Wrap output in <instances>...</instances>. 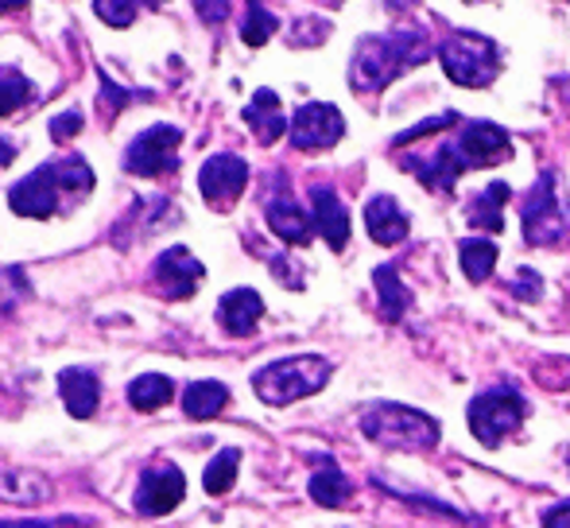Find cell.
Masks as SVG:
<instances>
[{
  "label": "cell",
  "mask_w": 570,
  "mask_h": 528,
  "mask_svg": "<svg viewBox=\"0 0 570 528\" xmlns=\"http://www.w3.org/2000/svg\"><path fill=\"white\" fill-rule=\"evenodd\" d=\"M171 397H176V385L160 373H144L129 385V405L140 408V412H156V408L171 405Z\"/></svg>",
  "instance_id": "obj_27"
},
{
  "label": "cell",
  "mask_w": 570,
  "mask_h": 528,
  "mask_svg": "<svg viewBox=\"0 0 570 528\" xmlns=\"http://www.w3.org/2000/svg\"><path fill=\"white\" fill-rule=\"evenodd\" d=\"M78 129H82V113H78V109H70V113H62V117H54V121H51V137L54 140H70Z\"/></svg>",
  "instance_id": "obj_33"
},
{
  "label": "cell",
  "mask_w": 570,
  "mask_h": 528,
  "mask_svg": "<svg viewBox=\"0 0 570 528\" xmlns=\"http://www.w3.org/2000/svg\"><path fill=\"white\" fill-rule=\"evenodd\" d=\"M330 381V361L319 358V353H299V358H283L264 366L257 377H252V389L264 405L283 408L296 405V400L319 392L322 385Z\"/></svg>",
  "instance_id": "obj_3"
},
{
  "label": "cell",
  "mask_w": 570,
  "mask_h": 528,
  "mask_svg": "<svg viewBox=\"0 0 570 528\" xmlns=\"http://www.w3.org/2000/svg\"><path fill=\"white\" fill-rule=\"evenodd\" d=\"M361 431L373 444L396 447V451H431L439 444V424L427 412L403 405H373L361 416Z\"/></svg>",
  "instance_id": "obj_4"
},
{
  "label": "cell",
  "mask_w": 570,
  "mask_h": 528,
  "mask_svg": "<svg viewBox=\"0 0 570 528\" xmlns=\"http://www.w3.org/2000/svg\"><path fill=\"white\" fill-rule=\"evenodd\" d=\"M470 4H481V0H470Z\"/></svg>",
  "instance_id": "obj_43"
},
{
  "label": "cell",
  "mask_w": 570,
  "mask_h": 528,
  "mask_svg": "<svg viewBox=\"0 0 570 528\" xmlns=\"http://www.w3.org/2000/svg\"><path fill=\"white\" fill-rule=\"evenodd\" d=\"M39 528H47V525H39Z\"/></svg>",
  "instance_id": "obj_44"
},
{
  "label": "cell",
  "mask_w": 570,
  "mask_h": 528,
  "mask_svg": "<svg viewBox=\"0 0 570 528\" xmlns=\"http://www.w3.org/2000/svg\"><path fill=\"white\" fill-rule=\"evenodd\" d=\"M373 283H377V296H380V315H384L388 322H400L403 311H408V303H411V296L400 283L396 265H380L373 272Z\"/></svg>",
  "instance_id": "obj_24"
},
{
  "label": "cell",
  "mask_w": 570,
  "mask_h": 528,
  "mask_svg": "<svg viewBox=\"0 0 570 528\" xmlns=\"http://www.w3.org/2000/svg\"><path fill=\"white\" fill-rule=\"evenodd\" d=\"M403 168L416 171L419 183H423V187L450 195V191H454V183H458V176H462V171L470 168V163H466V156L458 152V145H442L439 152L431 156V160H419V156H411V160L403 163Z\"/></svg>",
  "instance_id": "obj_14"
},
{
  "label": "cell",
  "mask_w": 570,
  "mask_h": 528,
  "mask_svg": "<svg viewBox=\"0 0 570 528\" xmlns=\"http://www.w3.org/2000/svg\"><path fill=\"white\" fill-rule=\"evenodd\" d=\"M59 392H62V405H67L70 416L86 420V416L98 412V400H101V385L90 369H62L59 373Z\"/></svg>",
  "instance_id": "obj_19"
},
{
  "label": "cell",
  "mask_w": 570,
  "mask_h": 528,
  "mask_svg": "<svg viewBox=\"0 0 570 528\" xmlns=\"http://www.w3.org/2000/svg\"><path fill=\"white\" fill-rule=\"evenodd\" d=\"M268 226H272L276 238H283L288 246H307L314 233V222L303 215V207H299L296 199H288V195L268 202Z\"/></svg>",
  "instance_id": "obj_20"
},
{
  "label": "cell",
  "mask_w": 570,
  "mask_h": 528,
  "mask_svg": "<svg viewBox=\"0 0 570 528\" xmlns=\"http://www.w3.org/2000/svg\"><path fill=\"white\" fill-rule=\"evenodd\" d=\"M427 54H431V43H427L423 28H400L392 36H369L358 43V54L350 62V86L358 93H377L392 78H400L408 67H419Z\"/></svg>",
  "instance_id": "obj_1"
},
{
  "label": "cell",
  "mask_w": 570,
  "mask_h": 528,
  "mask_svg": "<svg viewBox=\"0 0 570 528\" xmlns=\"http://www.w3.org/2000/svg\"><path fill=\"white\" fill-rule=\"evenodd\" d=\"M12 160H16L12 140H0V168H4V163H12Z\"/></svg>",
  "instance_id": "obj_38"
},
{
  "label": "cell",
  "mask_w": 570,
  "mask_h": 528,
  "mask_svg": "<svg viewBox=\"0 0 570 528\" xmlns=\"http://www.w3.org/2000/svg\"><path fill=\"white\" fill-rule=\"evenodd\" d=\"M458 257H462L466 280H473V283H486L497 268V246L486 238H466L462 246H458Z\"/></svg>",
  "instance_id": "obj_26"
},
{
  "label": "cell",
  "mask_w": 570,
  "mask_h": 528,
  "mask_svg": "<svg viewBox=\"0 0 570 528\" xmlns=\"http://www.w3.org/2000/svg\"><path fill=\"white\" fill-rule=\"evenodd\" d=\"M229 405V389L221 381H190L183 392V412L190 420H213Z\"/></svg>",
  "instance_id": "obj_22"
},
{
  "label": "cell",
  "mask_w": 570,
  "mask_h": 528,
  "mask_svg": "<svg viewBox=\"0 0 570 528\" xmlns=\"http://www.w3.org/2000/svg\"><path fill=\"white\" fill-rule=\"evenodd\" d=\"M276 28H280V20H276V16L260 4V0H249V8H244V20H241V39H244V43L264 47L268 39L276 36Z\"/></svg>",
  "instance_id": "obj_28"
},
{
  "label": "cell",
  "mask_w": 570,
  "mask_h": 528,
  "mask_svg": "<svg viewBox=\"0 0 570 528\" xmlns=\"http://www.w3.org/2000/svg\"><path fill=\"white\" fill-rule=\"evenodd\" d=\"M187 494V478L179 475L176 467H160V470H148L144 482L137 490V509L144 517H163L183 501Z\"/></svg>",
  "instance_id": "obj_13"
},
{
  "label": "cell",
  "mask_w": 570,
  "mask_h": 528,
  "mask_svg": "<svg viewBox=\"0 0 570 528\" xmlns=\"http://www.w3.org/2000/svg\"><path fill=\"white\" fill-rule=\"evenodd\" d=\"M28 0H0V12H16V8H23Z\"/></svg>",
  "instance_id": "obj_39"
},
{
  "label": "cell",
  "mask_w": 570,
  "mask_h": 528,
  "mask_svg": "<svg viewBox=\"0 0 570 528\" xmlns=\"http://www.w3.org/2000/svg\"><path fill=\"white\" fill-rule=\"evenodd\" d=\"M93 187V168L82 156L51 160L8 191V207L20 218H51L59 210V195H86Z\"/></svg>",
  "instance_id": "obj_2"
},
{
  "label": "cell",
  "mask_w": 570,
  "mask_h": 528,
  "mask_svg": "<svg viewBox=\"0 0 570 528\" xmlns=\"http://www.w3.org/2000/svg\"><path fill=\"white\" fill-rule=\"evenodd\" d=\"M439 59L442 70L450 74V82L470 86V90H481V86H489L501 74V51H497V43L486 36H473V31H454V36L442 39Z\"/></svg>",
  "instance_id": "obj_5"
},
{
  "label": "cell",
  "mask_w": 570,
  "mask_h": 528,
  "mask_svg": "<svg viewBox=\"0 0 570 528\" xmlns=\"http://www.w3.org/2000/svg\"><path fill=\"white\" fill-rule=\"evenodd\" d=\"M567 467H570V447H567Z\"/></svg>",
  "instance_id": "obj_42"
},
{
  "label": "cell",
  "mask_w": 570,
  "mask_h": 528,
  "mask_svg": "<svg viewBox=\"0 0 570 528\" xmlns=\"http://www.w3.org/2000/svg\"><path fill=\"white\" fill-rule=\"evenodd\" d=\"M260 315H264V299H260L252 288L226 291V296H221V303H218L221 330H226V335H237V338L252 335V330H257V322H260Z\"/></svg>",
  "instance_id": "obj_16"
},
{
  "label": "cell",
  "mask_w": 570,
  "mask_h": 528,
  "mask_svg": "<svg viewBox=\"0 0 570 528\" xmlns=\"http://www.w3.org/2000/svg\"><path fill=\"white\" fill-rule=\"evenodd\" d=\"M0 528H39V525H4V521H0Z\"/></svg>",
  "instance_id": "obj_40"
},
{
  "label": "cell",
  "mask_w": 570,
  "mask_h": 528,
  "mask_svg": "<svg viewBox=\"0 0 570 528\" xmlns=\"http://www.w3.org/2000/svg\"><path fill=\"white\" fill-rule=\"evenodd\" d=\"M31 98V82L20 70H0V117H12Z\"/></svg>",
  "instance_id": "obj_30"
},
{
  "label": "cell",
  "mask_w": 570,
  "mask_h": 528,
  "mask_svg": "<svg viewBox=\"0 0 570 528\" xmlns=\"http://www.w3.org/2000/svg\"><path fill=\"white\" fill-rule=\"evenodd\" d=\"M129 98H132V93L113 90V82H109V78H106V101H109V106H117V109H121V106H129Z\"/></svg>",
  "instance_id": "obj_37"
},
{
  "label": "cell",
  "mask_w": 570,
  "mask_h": 528,
  "mask_svg": "<svg viewBox=\"0 0 570 528\" xmlns=\"http://www.w3.org/2000/svg\"><path fill=\"white\" fill-rule=\"evenodd\" d=\"M244 183H249V163L241 156H210L198 171V187H202V199L210 202L213 210H229L237 199H241Z\"/></svg>",
  "instance_id": "obj_9"
},
{
  "label": "cell",
  "mask_w": 570,
  "mask_h": 528,
  "mask_svg": "<svg viewBox=\"0 0 570 528\" xmlns=\"http://www.w3.org/2000/svg\"><path fill=\"white\" fill-rule=\"evenodd\" d=\"M543 528H570V501L548 509V514H543Z\"/></svg>",
  "instance_id": "obj_36"
},
{
  "label": "cell",
  "mask_w": 570,
  "mask_h": 528,
  "mask_svg": "<svg viewBox=\"0 0 570 528\" xmlns=\"http://www.w3.org/2000/svg\"><path fill=\"white\" fill-rule=\"evenodd\" d=\"M311 207H314V226L327 238V246L334 253H342L346 241H350V210L342 207V199L330 187H311Z\"/></svg>",
  "instance_id": "obj_15"
},
{
  "label": "cell",
  "mask_w": 570,
  "mask_h": 528,
  "mask_svg": "<svg viewBox=\"0 0 570 528\" xmlns=\"http://www.w3.org/2000/svg\"><path fill=\"white\" fill-rule=\"evenodd\" d=\"M524 397L509 389V385H501V389H489L470 400V431L478 436V444L497 447L504 436H512L524 424Z\"/></svg>",
  "instance_id": "obj_6"
},
{
  "label": "cell",
  "mask_w": 570,
  "mask_h": 528,
  "mask_svg": "<svg viewBox=\"0 0 570 528\" xmlns=\"http://www.w3.org/2000/svg\"><path fill=\"white\" fill-rule=\"evenodd\" d=\"M152 276H156V283H160L168 299H190V296H194V288H198V280L206 276V268H202V261H194V257H190V249L176 246V249H168V253L156 257Z\"/></svg>",
  "instance_id": "obj_11"
},
{
  "label": "cell",
  "mask_w": 570,
  "mask_h": 528,
  "mask_svg": "<svg viewBox=\"0 0 570 528\" xmlns=\"http://www.w3.org/2000/svg\"><path fill=\"white\" fill-rule=\"evenodd\" d=\"M288 132H291V145H296L299 152H322V148H334L338 140H342L346 121L334 106L311 101V106H303L296 117H291Z\"/></svg>",
  "instance_id": "obj_10"
},
{
  "label": "cell",
  "mask_w": 570,
  "mask_h": 528,
  "mask_svg": "<svg viewBox=\"0 0 570 528\" xmlns=\"http://www.w3.org/2000/svg\"><path fill=\"white\" fill-rule=\"evenodd\" d=\"M144 4H148V8H160V4H163V0H144Z\"/></svg>",
  "instance_id": "obj_41"
},
{
  "label": "cell",
  "mask_w": 570,
  "mask_h": 528,
  "mask_svg": "<svg viewBox=\"0 0 570 528\" xmlns=\"http://www.w3.org/2000/svg\"><path fill=\"white\" fill-rule=\"evenodd\" d=\"M454 121H458L454 113H439V117H431V121H423V124H416V129L400 132V137H396V148L411 145V140H423L427 132H434V129H447V124H454Z\"/></svg>",
  "instance_id": "obj_32"
},
{
  "label": "cell",
  "mask_w": 570,
  "mask_h": 528,
  "mask_svg": "<svg viewBox=\"0 0 570 528\" xmlns=\"http://www.w3.org/2000/svg\"><path fill=\"white\" fill-rule=\"evenodd\" d=\"M458 152L466 156L470 168H493V163L512 156V140H509V132L497 129V124L473 121V124H466L462 137H458Z\"/></svg>",
  "instance_id": "obj_12"
},
{
  "label": "cell",
  "mask_w": 570,
  "mask_h": 528,
  "mask_svg": "<svg viewBox=\"0 0 570 528\" xmlns=\"http://www.w3.org/2000/svg\"><path fill=\"white\" fill-rule=\"evenodd\" d=\"M366 226H369V238L377 241V246H400L403 238H408V215H403L400 207H396L392 195H373L366 207Z\"/></svg>",
  "instance_id": "obj_17"
},
{
  "label": "cell",
  "mask_w": 570,
  "mask_h": 528,
  "mask_svg": "<svg viewBox=\"0 0 570 528\" xmlns=\"http://www.w3.org/2000/svg\"><path fill=\"white\" fill-rule=\"evenodd\" d=\"M512 291H517L520 299H540V276H536L532 268H524V272H520V283Z\"/></svg>",
  "instance_id": "obj_35"
},
{
  "label": "cell",
  "mask_w": 570,
  "mask_h": 528,
  "mask_svg": "<svg viewBox=\"0 0 570 528\" xmlns=\"http://www.w3.org/2000/svg\"><path fill=\"white\" fill-rule=\"evenodd\" d=\"M570 230V210L559 199L556 171H543L524 202V241L528 246H559Z\"/></svg>",
  "instance_id": "obj_7"
},
{
  "label": "cell",
  "mask_w": 570,
  "mask_h": 528,
  "mask_svg": "<svg viewBox=\"0 0 570 528\" xmlns=\"http://www.w3.org/2000/svg\"><path fill=\"white\" fill-rule=\"evenodd\" d=\"M0 498L39 506V501L51 498V482H47L43 475H31V470H8V475L0 478Z\"/></svg>",
  "instance_id": "obj_25"
},
{
  "label": "cell",
  "mask_w": 570,
  "mask_h": 528,
  "mask_svg": "<svg viewBox=\"0 0 570 528\" xmlns=\"http://www.w3.org/2000/svg\"><path fill=\"white\" fill-rule=\"evenodd\" d=\"M311 498L327 509H342L350 498V478L334 467V459H319V470L311 475Z\"/></svg>",
  "instance_id": "obj_23"
},
{
  "label": "cell",
  "mask_w": 570,
  "mask_h": 528,
  "mask_svg": "<svg viewBox=\"0 0 570 528\" xmlns=\"http://www.w3.org/2000/svg\"><path fill=\"white\" fill-rule=\"evenodd\" d=\"M179 145H183V132L176 124H152L148 132H140L137 140L124 152V168L129 176H171L179 171Z\"/></svg>",
  "instance_id": "obj_8"
},
{
  "label": "cell",
  "mask_w": 570,
  "mask_h": 528,
  "mask_svg": "<svg viewBox=\"0 0 570 528\" xmlns=\"http://www.w3.org/2000/svg\"><path fill=\"white\" fill-rule=\"evenodd\" d=\"M194 8L202 12V20H210V23H218L229 16V0H194Z\"/></svg>",
  "instance_id": "obj_34"
},
{
  "label": "cell",
  "mask_w": 570,
  "mask_h": 528,
  "mask_svg": "<svg viewBox=\"0 0 570 528\" xmlns=\"http://www.w3.org/2000/svg\"><path fill=\"white\" fill-rule=\"evenodd\" d=\"M237 462H241V455L229 447V451H221L218 459L206 467V475H202V486H206V494H229L233 490V482H237Z\"/></svg>",
  "instance_id": "obj_29"
},
{
  "label": "cell",
  "mask_w": 570,
  "mask_h": 528,
  "mask_svg": "<svg viewBox=\"0 0 570 528\" xmlns=\"http://www.w3.org/2000/svg\"><path fill=\"white\" fill-rule=\"evenodd\" d=\"M509 183H489L478 199L470 202V226L489 233H501L504 230V202H509Z\"/></svg>",
  "instance_id": "obj_21"
},
{
  "label": "cell",
  "mask_w": 570,
  "mask_h": 528,
  "mask_svg": "<svg viewBox=\"0 0 570 528\" xmlns=\"http://www.w3.org/2000/svg\"><path fill=\"white\" fill-rule=\"evenodd\" d=\"M140 4H144V0H93V12L106 23H113V28H129V23L137 20Z\"/></svg>",
  "instance_id": "obj_31"
},
{
  "label": "cell",
  "mask_w": 570,
  "mask_h": 528,
  "mask_svg": "<svg viewBox=\"0 0 570 528\" xmlns=\"http://www.w3.org/2000/svg\"><path fill=\"white\" fill-rule=\"evenodd\" d=\"M244 124L257 132L260 145H276V140H280L283 132L291 129L288 117H283V109H280V98H276L272 90H257V93H252V101L244 106Z\"/></svg>",
  "instance_id": "obj_18"
}]
</instances>
